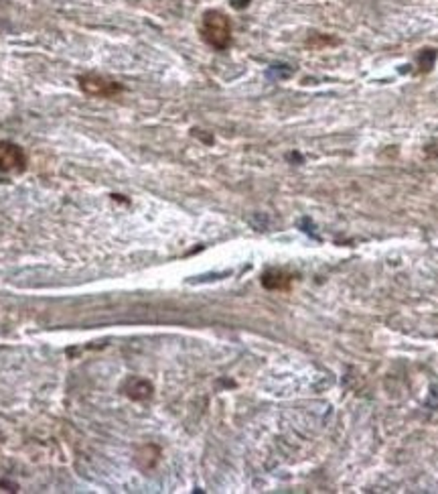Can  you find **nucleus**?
Instances as JSON below:
<instances>
[{
    "mask_svg": "<svg viewBox=\"0 0 438 494\" xmlns=\"http://www.w3.org/2000/svg\"><path fill=\"white\" fill-rule=\"evenodd\" d=\"M262 283L266 289H286L291 285V277L282 271H270L262 277Z\"/></svg>",
    "mask_w": 438,
    "mask_h": 494,
    "instance_id": "5",
    "label": "nucleus"
},
{
    "mask_svg": "<svg viewBox=\"0 0 438 494\" xmlns=\"http://www.w3.org/2000/svg\"><path fill=\"white\" fill-rule=\"evenodd\" d=\"M148 451H150V446H145L143 450L138 451V456H136L138 466H140V468H145V470L152 468V466L156 464V460H159V448H154L152 453H148Z\"/></svg>",
    "mask_w": 438,
    "mask_h": 494,
    "instance_id": "6",
    "label": "nucleus"
},
{
    "mask_svg": "<svg viewBox=\"0 0 438 494\" xmlns=\"http://www.w3.org/2000/svg\"><path fill=\"white\" fill-rule=\"evenodd\" d=\"M27 169L24 150L10 141H0V173H22Z\"/></svg>",
    "mask_w": 438,
    "mask_h": 494,
    "instance_id": "3",
    "label": "nucleus"
},
{
    "mask_svg": "<svg viewBox=\"0 0 438 494\" xmlns=\"http://www.w3.org/2000/svg\"><path fill=\"white\" fill-rule=\"evenodd\" d=\"M80 87L94 98H112L122 92V86L114 80H108L100 73H87L80 78Z\"/></svg>",
    "mask_w": 438,
    "mask_h": 494,
    "instance_id": "2",
    "label": "nucleus"
},
{
    "mask_svg": "<svg viewBox=\"0 0 438 494\" xmlns=\"http://www.w3.org/2000/svg\"><path fill=\"white\" fill-rule=\"evenodd\" d=\"M126 395L134 401H145L152 395V385L148 381H143V379H130L126 383Z\"/></svg>",
    "mask_w": 438,
    "mask_h": 494,
    "instance_id": "4",
    "label": "nucleus"
},
{
    "mask_svg": "<svg viewBox=\"0 0 438 494\" xmlns=\"http://www.w3.org/2000/svg\"><path fill=\"white\" fill-rule=\"evenodd\" d=\"M201 33L207 45L224 51L231 43V24L228 15H224L221 10H207L203 15V24H201Z\"/></svg>",
    "mask_w": 438,
    "mask_h": 494,
    "instance_id": "1",
    "label": "nucleus"
}]
</instances>
